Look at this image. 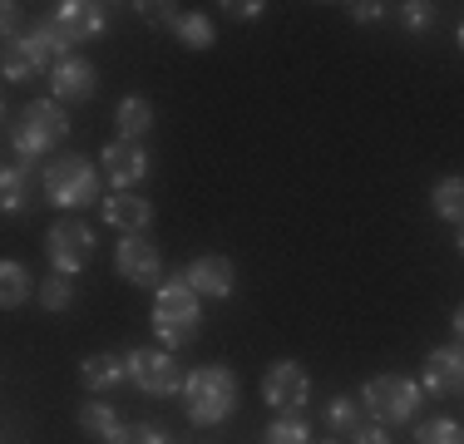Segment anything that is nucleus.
Returning a JSON list of instances; mask_svg holds the SVG:
<instances>
[{"mask_svg": "<svg viewBox=\"0 0 464 444\" xmlns=\"http://www.w3.org/2000/svg\"><path fill=\"white\" fill-rule=\"evenodd\" d=\"M232 405H237V385H232L227 371L188 375V420H198V425H218V420H227Z\"/></svg>", "mask_w": 464, "mask_h": 444, "instance_id": "1", "label": "nucleus"}, {"mask_svg": "<svg viewBox=\"0 0 464 444\" xmlns=\"http://www.w3.org/2000/svg\"><path fill=\"white\" fill-rule=\"evenodd\" d=\"M153 326H159V336L173 341V346L198 331V296H193V286H188V276H179L173 286L159 292V302H153Z\"/></svg>", "mask_w": 464, "mask_h": 444, "instance_id": "2", "label": "nucleus"}, {"mask_svg": "<svg viewBox=\"0 0 464 444\" xmlns=\"http://www.w3.org/2000/svg\"><path fill=\"white\" fill-rule=\"evenodd\" d=\"M64 114H60V104H50V99H30L25 104V114H20V133H15V143H20V153H45L50 143H60L64 139Z\"/></svg>", "mask_w": 464, "mask_h": 444, "instance_id": "3", "label": "nucleus"}, {"mask_svg": "<svg viewBox=\"0 0 464 444\" xmlns=\"http://www.w3.org/2000/svg\"><path fill=\"white\" fill-rule=\"evenodd\" d=\"M45 193L60 208H80L94 198V169L84 159H60L54 169H45Z\"/></svg>", "mask_w": 464, "mask_h": 444, "instance_id": "4", "label": "nucleus"}, {"mask_svg": "<svg viewBox=\"0 0 464 444\" xmlns=\"http://www.w3.org/2000/svg\"><path fill=\"white\" fill-rule=\"evenodd\" d=\"M94 257V232L84 227V222H54L50 232V262L60 266V272H80L84 262Z\"/></svg>", "mask_w": 464, "mask_h": 444, "instance_id": "5", "label": "nucleus"}, {"mask_svg": "<svg viewBox=\"0 0 464 444\" xmlns=\"http://www.w3.org/2000/svg\"><path fill=\"white\" fill-rule=\"evenodd\" d=\"M129 375H134L149 395H173L183 385L179 361H173V355H163V351H134V355H129Z\"/></svg>", "mask_w": 464, "mask_h": 444, "instance_id": "6", "label": "nucleus"}, {"mask_svg": "<svg viewBox=\"0 0 464 444\" xmlns=\"http://www.w3.org/2000/svg\"><path fill=\"white\" fill-rule=\"evenodd\" d=\"M415 400H420L415 385L401 381V375H381V381L366 385V405H371L381 420H411Z\"/></svg>", "mask_w": 464, "mask_h": 444, "instance_id": "7", "label": "nucleus"}, {"mask_svg": "<svg viewBox=\"0 0 464 444\" xmlns=\"http://www.w3.org/2000/svg\"><path fill=\"white\" fill-rule=\"evenodd\" d=\"M262 395H267V405H277V410L306 405V371H302V365H292V361L272 365L267 381H262Z\"/></svg>", "mask_w": 464, "mask_h": 444, "instance_id": "8", "label": "nucleus"}, {"mask_svg": "<svg viewBox=\"0 0 464 444\" xmlns=\"http://www.w3.org/2000/svg\"><path fill=\"white\" fill-rule=\"evenodd\" d=\"M20 50L30 54V64H35V70H60L64 60H70V35H64L60 25H35L30 30L25 40H20Z\"/></svg>", "mask_w": 464, "mask_h": 444, "instance_id": "9", "label": "nucleus"}, {"mask_svg": "<svg viewBox=\"0 0 464 444\" xmlns=\"http://www.w3.org/2000/svg\"><path fill=\"white\" fill-rule=\"evenodd\" d=\"M425 391L459 395L464 391V351H435L425 361Z\"/></svg>", "mask_w": 464, "mask_h": 444, "instance_id": "10", "label": "nucleus"}, {"mask_svg": "<svg viewBox=\"0 0 464 444\" xmlns=\"http://www.w3.org/2000/svg\"><path fill=\"white\" fill-rule=\"evenodd\" d=\"M104 169H109V183L129 188V183H139V178L149 173V159H143V149L134 139H124V143H109L104 149Z\"/></svg>", "mask_w": 464, "mask_h": 444, "instance_id": "11", "label": "nucleus"}, {"mask_svg": "<svg viewBox=\"0 0 464 444\" xmlns=\"http://www.w3.org/2000/svg\"><path fill=\"white\" fill-rule=\"evenodd\" d=\"M119 272H124L129 282H139V286L159 282V252H153L143 237H124V247H119Z\"/></svg>", "mask_w": 464, "mask_h": 444, "instance_id": "12", "label": "nucleus"}, {"mask_svg": "<svg viewBox=\"0 0 464 444\" xmlns=\"http://www.w3.org/2000/svg\"><path fill=\"white\" fill-rule=\"evenodd\" d=\"M54 25L70 40H90V35H99V25H104V10L90 5V0H70V5H60V20H54Z\"/></svg>", "mask_w": 464, "mask_h": 444, "instance_id": "13", "label": "nucleus"}, {"mask_svg": "<svg viewBox=\"0 0 464 444\" xmlns=\"http://www.w3.org/2000/svg\"><path fill=\"white\" fill-rule=\"evenodd\" d=\"M188 286H198L203 296H227L232 292V266L223 257H203V262H193V272H188Z\"/></svg>", "mask_w": 464, "mask_h": 444, "instance_id": "14", "label": "nucleus"}, {"mask_svg": "<svg viewBox=\"0 0 464 444\" xmlns=\"http://www.w3.org/2000/svg\"><path fill=\"white\" fill-rule=\"evenodd\" d=\"M104 217L114 222V227H124L129 237H134L139 227H149L153 208L143 203V198H129V193H119V198H109V203H104Z\"/></svg>", "mask_w": 464, "mask_h": 444, "instance_id": "15", "label": "nucleus"}, {"mask_svg": "<svg viewBox=\"0 0 464 444\" xmlns=\"http://www.w3.org/2000/svg\"><path fill=\"white\" fill-rule=\"evenodd\" d=\"M94 89V70L84 60H64L60 70H54V94L60 99H84Z\"/></svg>", "mask_w": 464, "mask_h": 444, "instance_id": "16", "label": "nucleus"}, {"mask_svg": "<svg viewBox=\"0 0 464 444\" xmlns=\"http://www.w3.org/2000/svg\"><path fill=\"white\" fill-rule=\"evenodd\" d=\"M124 371H129V361L99 351V355H90V361H84V385H90V391H104V385H114Z\"/></svg>", "mask_w": 464, "mask_h": 444, "instance_id": "17", "label": "nucleus"}, {"mask_svg": "<svg viewBox=\"0 0 464 444\" xmlns=\"http://www.w3.org/2000/svg\"><path fill=\"white\" fill-rule=\"evenodd\" d=\"M0 296H5V306H20L30 296V272L20 262H5L0 266Z\"/></svg>", "mask_w": 464, "mask_h": 444, "instance_id": "18", "label": "nucleus"}, {"mask_svg": "<svg viewBox=\"0 0 464 444\" xmlns=\"http://www.w3.org/2000/svg\"><path fill=\"white\" fill-rule=\"evenodd\" d=\"M435 208H440V217L464 222V178H450V183L435 188Z\"/></svg>", "mask_w": 464, "mask_h": 444, "instance_id": "19", "label": "nucleus"}, {"mask_svg": "<svg viewBox=\"0 0 464 444\" xmlns=\"http://www.w3.org/2000/svg\"><path fill=\"white\" fill-rule=\"evenodd\" d=\"M153 124V109L143 104V99H124V104H119V129L129 133V139H134V133H143Z\"/></svg>", "mask_w": 464, "mask_h": 444, "instance_id": "20", "label": "nucleus"}, {"mask_svg": "<svg viewBox=\"0 0 464 444\" xmlns=\"http://www.w3.org/2000/svg\"><path fill=\"white\" fill-rule=\"evenodd\" d=\"M420 444H464V430L455 420H425L420 425Z\"/></svg>", "mask_w": 464, "mask_h": 444, "instance_id": "21", "label": "nucleus"}, {"mask_svg": "<svg viewBox=\"0 0 464 444\" xmlns=\"http://www.w3.org/2000/svg\"><path fill=\"white\" fill-rule=\"evenodd\" d=\"M80 425L90 430V435H104V439H114V435H119V425H114V410H109V405H84Z\"/></svg>", "mask_w": 464, "mask_h": 444, "instance_id": "22", "label": "nucleus"}, {"mask_svg": "<svg viewBox=\"0 0 464 444\" xmlns=\"http://www.w3.org/2000/svg\"><path fill=\"white\" fill-rule=\"evenodd\" d=\"M179 35L193 44V50H203V44L213 40V25H208L203 15H183V20H179Z\"/></svg>", "mask_w": 464, "mask_h": 444, "instance_id": "23", "label": "nucleus"}, {"mask_svg": "<svg viewBox=\"0 0 464 444\" xmlns=\"http://www.w3.org/2000/svg\"><path fill=\"white\" fill-rule=\"evenodd\" d=\"M267 444H306V425H296V420H277V425L267 430Z\"/></svg>", "mask_w": 464, "mask_h": 444, "instance_id": "24", "label": "nucleus"}, {"mask_svg": "<svg viewBox=\"0 0 464 444\" xmlns=\"http://www.w3.org/2000/svg\"><path fill=\"white\" fill-rule=\"evenodd\" d=\"M40 302H45L50 311H64V306H70V282H64V276L45 282V286H40Z\"/></svg>", "mask_w": 464, "mask_h": 444, "instance_id": "25", "label": "nucleus"}, {"mask_svg": "<svg viewBox=\"0 0 464 444\" xmlns=\"http://www.w3.org/2000/svg\"><path fill=\"white\" fill-rule=\"evenodd\" d=\"M109 444H163L159 430H149V425H129V430H119Z\"/></svg>", "mask_w": 464, "mask_h": 444, "instance_id": "26", "label": "nucleus"}, {"mask_svg": "<svg viewBox=\"0 0 464 444\" xmlns=\"http://www.w3.org/2000/svg\"><path fill=\"white\" fill-rule=\"evenodd\" d=\"M30 70H35V64H30V54L20 50V44H10V50H5V80H25Z\"/></svg>", "mask_w": 464, "mask_h": 444, "instance_id": "27", "label": "nucleus"}, {"mask_svg": "<svg viewBox=\"0 0 464 444\" xmlns=\"http://www.w3.org/2000/svg\"><path fill=\"white\" fill-rule=\"evenodd\" d=\"M0 208L15 213L20 208V169H5V183H0Z\"/></svg>", "mask_w": 464, "mask_h": 444, "instance_id": "28", "label": "nucleus"}, {"mask_svg": "<svg viewBox=\"0 0 464 444\" xmlns=\"http://www.w3.org/2000/svg\"><path fill=\"white\" fill-rule=\"evenodd\" d=\"M331 425L356 430V405H351V400H336V405H331Z\"/></svg>", "mask_w": 464, "mask_h": 444, "instance_id": "29", "label": "nucleus"}, {"mask_svg": "<svg viewBox=\"0 0 464 444\" xmlns=\"http://www.w3.org/2000/svg\"><path fill=\"white\" fill-rule=\"evenodd\" d=\"M139 10L153 20V25H179V20H173V5H139Z\"/></svg>", "mask_w": 464, "mask_h": 444, "instance_id": "30", "label": "nucleus"}, {"mask_svg": "<svg viewBox=\"0 0 464 444\" xmlns=\"http://www.w3.org/2000/svg\"><path fill=\"white\" fill-rule=\"evenodd\" d=\"M430 15H435V10L420 5V0H415V5H405V20H411V25H430Z\"/></svg>", "mask_w": 464, "mask_h": 444, "instance_id": "31", "label": "nucleus"}, {"mask_svg": "<svg viewBox=\"0 0 464 444\" xmlns=\"http://www.w3.org/2000/svg\"><path fill=\"white\" fill-rule=\"evenodd\" d=\"M356 444H391V439H385V430H356Z\"/></svg>", "mask_w": 464, "mask_h": 444, "instance_id": "32", "label": "nucleus"}, {"mask_svg": "<svg viewBox=\"0 0 464 444\" xmlns=\"http://www.w3.org/2000/svg\"><path fill=\"white\" fill-rule=\"evenodd\" d=\"M351 15H356V20H375V15H381V5H351Z\"/></svg>", "mask_w": 464, "mask_h": 444, "instance_id": "33", "label": "nucleus"}, {"mask_svg": "<svg viewBox=\"0 0 464 444\" xmlns=\"http://www.w3.org/2000/svg\"><path fill=\"white\" fill-rule=\"evenodd\" d=\"M227 10H232V15H242V20H247V15H257L262 5H252V0H242V5H227Z\"/></svg>", "mask_w": 464, "mask_h": 444, "instance_id": "34", "label": "nucleus"}, {"mask_svg": "<svg viewBox=\"0 0 464 444\" xmlns=\"http://www.w3.org/2000/svg\"><path fill=\"white\" fill-rule=\"evenodd\" d=\"M455 331H459V341H464V306L455 311Z\"/></svg>", "mask_w": 464, "mask_h": 444, "instance_id": "35", "label": "nucleus"}, {"mask_svg": "<svg viewBox=\"0 0 464 444\" xmlns=\"http://www.w3.org/2000/svg\"><path fill=\"white\" fill-rule=\"evenodd\" d=\"M459 252H464V232H459Z\"/></svg>", "mask_w": 464, "mask_h": 444, "instance_id": "36", "label": "nucleus"}, {"mask_svg": "<svg viewBox=\"0 0 464 444\" xmlns=\"http://www.w3.org/2000/svg\"><path fill=\"white\" fill-rule=\"evenodd\" d=\"M459 44H464V25H459Z\"/></svg>", "mask_w": 464, "mask_h": 444, "instance_id": "37", "label": "nucleus"}]
</instances>
